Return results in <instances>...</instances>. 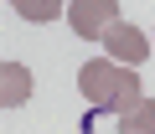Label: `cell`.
Wrapping results in <instances>:
<instances>
[{
  "mask_svg": "<svg viewBox=\"0 0 155 134\" xmlns=\"http://www.w3.org/2000/svg\"><path fill=\"white\" fill-rule=\"evenodd\" d=\"M78 88H83L88 103L114 108V113H129V108L145 98V93H140V72H134V67H124V62H109V57L78 67Z\"/></svg>",
  "mask_w": 155,
  "mask_h": 134,
  "instance_id": "obj_1",
  "label": "cell"
},
{
  "mask_svg": "<svg viewBox=\"0 0 155 134\" xmlns=\"http://www.w3.org/2000/svg\"><path fill=\"white\" fill-rule=\"evenodd\" d=\"M114 21H119V0H72L67 5V26L88 41H104Z\"/></svg>",
  "mask_w": 155,
  "mask_h": 134,
  "instance_id": "obj_2",
  "label": "cell"
},
{
  "mask_svg": "<svg viewBox=\"0 0 155 134\" xmlns=\"http://www.w3.org/2000/svg\"><path fill=\"white\" fill-rule=\"evenodd\" d=\"M16 5V16H26V21H57L62 16V0H11Z\"/></svg>",
  "mask_w": 155,
  "mask_h": 134,
  "instance_id": "obj_6",
  "label": "cell"
},
{
  "mask_svg": "<svg viewBox=\"0 0 155 134\" xmlns=\"http://www.w3.org/2000/svg\"><path fill=\"white\" fill-rule=\"evenodd\" d=\"M119 134H155V98H140L129 113H119Z\"/></svg>",
  "mask_w": 155,
  "mask_h": 134,
  "instance_id": "obj_5",
  "label": "cell"
},
{
  "mask_svg": "<svg viewBox=\"0 0 155 134\" xmlns=\"http://www.w3.org/2000/svg\"><path fill=\"white\" fill-rule=\"evenodd\" d=\"M104 46H109V57H114V62H124V67H140V62L150 57L145 31H140V26H129V21H114V26H109V36H104Z\"/></svg>",
  "mask_w": 155,
  "mask_h": 134,
  "instance_id": "obj_3",
  "label": "cell"
},
{
  "mask_svg": "<svg viewBox=\"0 0 155 134\" xmlns=\"http://www.w3.org/2000/svg\"><path fill=\"white\" fill-rule=\"evenodd\" d=\"M26 98H31V72H26L21 62H5V67H0V103H5V108H21Z\"/></svg>",
  "mask_w": 155,
  "mask_h": 134,
  "instance_id": "obj_4",
  "label": "cell"
}]
</instances>
